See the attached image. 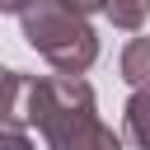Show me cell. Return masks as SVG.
Masks as SVG:
<instances>
[{
	"label": "cell",
	"mask_w": 150,
	"mask_h": 150,
	"mask_svg": "<svg viewBox=\"0 0 150 150\" xmlns=\"http://www.w3.org/2000/svg\"><path fill=\"white\" fill-rule=\"evenodd\" d=\"M28 89H33V75L5 70V131H23L28 127Z\"/></svg>",
	"instance_id": "3957f363"
},
{
	"label": "cell",
	"mask_w": 150,
	"mask_h": 150,
	"mask_svg": "<svg viewBox=\"0 0 150 150\" xmlns=\"http://www.w3.org/2000/svg\"><path fill=\"white\" fill-rule=\"evenodd\" d=\"M33 5H47V0H0L5 14H28ZM52 5H70V9L84 14V19H89V14H103V0H52Z\"/></svg>",
	"instance_id": "52a82bcc"
},
{
	"label": "cell",
	"mask_w": 150,
	"mask_h": 150,
	"mask_svg": "<svg viewBox=\"0 0 150 150\" xmlns=\"http://www.w3.org/2000/svg\"><path fill=\"white\" fill-rule=\"evenodd\" d=\"M0 150H33L28 131H0Z\"/></svg>",
	"instance_id": "ba28073f"
},
{
	"label": "cell",
	"mask_w": 150,
	"mask_h": 150,
	"mask_svg": "<svg viewBox=\"0 0 150 150\" xmlns=\"http://www.w3.org/2000/svg\"><path fill=\"white\" fill-rule=\"evenodd\" d=\"M122 80L131 89H150V38H131L122 47V61H117Z\"/></svg>",
	"instance_id": "5b68a950"
},
{
	"label": "cell",
	"mask_w": 150,
	"mask_h": 150,
	"mask_svg": "<svg viewBox=\"0 0 150 150\" xmlns=\"http://www.w3.org/2000/svg\"><path fill=\"white\" fill-rule=\"evenodd\" d=\"M19 28H23L28 47L56 75H84L98 61V33L70 5H52V0L47 5H33L28 14H19Z\"/></svg>",
	"instance_id": "7a4b0ae2"
},
{
	"label": "cell",
	"mask_w": 150,
	"mask_h": 150,
	"mask_svg": "<svg viewBox=\"0 0 150 150\" xmlns=\"http://www.w3.org/2000/svg\"><path fill=\"white\" fill-rule=\"evenodd\" d=\"M122 131L136 150H150V89H131V98L122 108Z\"/></svg>",
	"instance_id": "277c9868"
},
{
	"label": "cell",
	"mask_w": 150,
	"mask_h": 150,
	"mask_svg": "<svg viewBox=\"0 0 150 150\" xmlns=\"http://www.w3.org/2000/svg\"><path fill=\"white\" fill-rule=\"evenodd\" d=\"M150 14V0H103V19L122 33H136Z\"/></svg>",
	"instance_id": "8992f818"
},
{
	"label": "cell",
	"mask_w": 150,
	"mask_h": 150,
	"mask_svg": "<svg viewBox=\"0 0 150 150\" xmlns=\"http://www.w3.org/2000/svg\"><path fill=\"white\" fill-rule=\"evenodd\" d=\"M28 127L47 141V150H122V136L98 122L94 89L80 75H33Z\"/></svg>",
	"instance_id": "6da1fadb"
}]
</instances>
